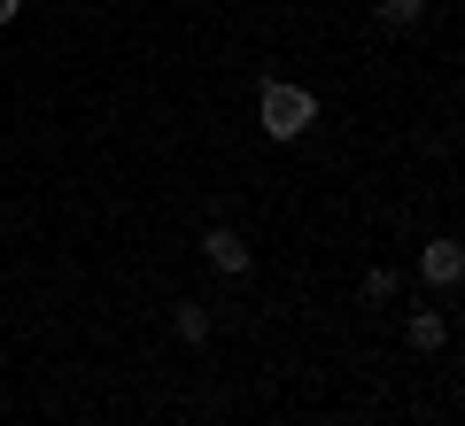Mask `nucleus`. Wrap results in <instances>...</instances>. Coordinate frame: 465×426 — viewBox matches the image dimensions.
I'll use <instances>...</instances> for the list:
<instances>
[{"label":"nucleus","mask_w":465,"mask_h":426,"mask_svg":"<svg viewBox=\"0 0 465 426\" xmlns=\"http://www.w3.org/2000/svg\"><path fill=\"white\" fill-rule=\"evenodd\" d=\"M419 16H427V0H381V24H396V32L419 24Z\"/></svg>","instance_id":"nucleus-6"},{"label":"nucleus","mask_w":465,"mask_h":426,"mask_svg":"<svg viewBox=\"0 0 465 426\" xmlns=\"http://www.w3.org/2000/svg\"><path fill=\"white\" fill-rule=\"evenodd\" d=\"M256 124H264L272 140H302V132L318 124V101H311V85H287V78H272L264 94H256Z\"/></svg>","instance_id":"nucleus-1"},{"label":"nucleus","mask_w":465,"mask_h":426,"mask_svg":"<svg viewBox=\"0 0 465 426\" xmlns=\"http://www.w3.org/2000/svg\"><path fill=\"white\" fill-rule=\"evenodd\" d=\"M171 326H179V342H210V311H202V302H179V318H171Z\"/></svg>","instance_id":"nucleus-5"},{"label":"nucleus","mask_w":465,"mask_h":426,"mask_svg":"<svg viewBox=\"0 0 465 426\" xmlns=\"http://www.w3.org/2000/svg\"><path fill=\"white\" fill-rule=\"evenodd\" d=\"M403 342H411L419 357H427V349H442V342H450V326H442L434 311H411V326H403Z\"/></svg>","instance_id":"nucleus-4"},{"label":"nucleus","mask_w":465,"mask_h":426,"mask_svg":"<svg viewBox=\"0 0 465 426\" xmlns=\"http://www.w3.org/2000/svg\"><path fill=\"white\" fill-rule=\"evenodd\" d=\"M202 256H210V272H225V279L249 272V241H241L232 225H210V233H202Z\"/></svg>","instance_id":"nucleus-2"},{"label":"nucleus","mask_w":465,"mask_h":426,"mask_svg":"<svg viewBox=\"0 0 465 426\" xmlns=\"http://www.w3.org/2000/svg\"><path fill=\"white\" fill-rule=\"evenodd\" d=\"M16 8H24V0H0V24H16Z\"/></svg>","instance_id":"nucleus-7"},{"label":"nucleus","mask_w":465,"mask_h":426,"mask_svg":"<svg viewBox=\"0 0 465 426\" xmlns=\"http://www.w3.org/2000/svg\"><path fill=\"white\" fill-rule=\"evenodd\" d=\"M419 272H427L434 287H458V279H465V248H458V241H427V256H419Z\"/></svg>","instance_id":"nucleus-3"}]
</instances>
